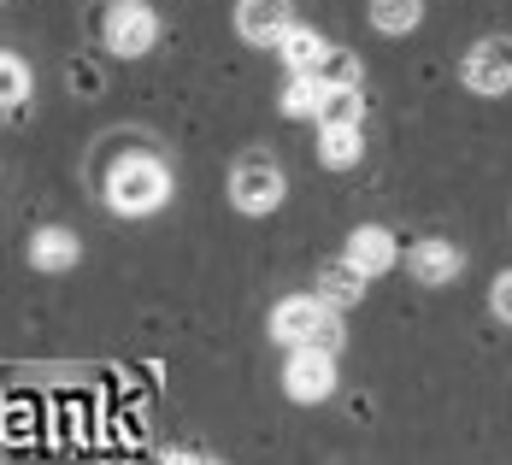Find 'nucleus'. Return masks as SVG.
Returning <instances> with one entry per match:
<instances>
[{"instance_id": "obj_1", "label": "nucleus", "mask_w": 512, "mask_h": 465, "mask_svg": "<svg viewBox=\"0 0 512 465\" xmlns=\"http://www.w3.org/2000/svg\"><path fill=\"white\" fill-rule=\"evenodd\" d=\"M271 336H277L283 348H330V354H342V342H348L342 307H330L318 289L277 301V307H271Z\"/></svg>"}, {"instance_id": "obj_2", "label": "nucleus", "mask_w": 512, "mask_h": 465, "mask_svg": "<svg viewBox=\"0 0 512 465\" xmlns=\"http://www.w3.org/2000/svg\"><path fill=\"white\" fill-rule=\"evenodd\" d=\"M165 195H171V171L148 154L124 159V165L106 177V207L118 212V218H148V212L165 207Z\"/></svg>"}, {"instance_id": "obj_3", "label": "nucleus", "mask_w": 512, "mask_h": 465, "mask_svg": "<svg viewBox=\"0 0 512 465\" xmlns=\"http://www.w3.org/2000/svg\"><path fill=\"white\" fill-rule=\"evenodd\" d=\"M101 30H106V53L112 59H142L159 42V18L148 0H112Z\"/></svg>"}, {"instance_id": "obj_4", "label": "nucleus", "mask_w": 512, "mask_h": 465, "mask_svg": "<svg viewBox=\"0 0 512 465\" xmlns=\"http://www.w3.org/2000/svg\"><path fill=\"white\" fill-rule=\"evenodd\" d=\"M283 171H277V159L265 154H248L236 171H230V201H236V212H248V218H265V212L283 207Z\"/></svg>"}, {"instance_id": "obj_5", "label": "nucleus", "mask_w": 512, "mask_h": 465, "mask_svg": "<svg viewBox=\"0 0 512 465\" xmlns=\"http://www.w3.org/2000/svg\"><path fill=\"white\" fill-rule=\"evenodd\" d=\"M460 83L471 95H483V101L507 95L512 89V36H483V42L460 59Z\"/></svg>"}, {"instance_id": "obj_6", "label": "nucleus", "mask_w": 512, "mask_h": 465, "mask_svg": "<svg viewBox=\"0 0 512 465\" xmlns=\"http://www.w3.org/2000/svg\"><path fill=\"white\" fill-rule=\"evenodd\" d=\"M283 389H289V401H301V407L330 401V395H336V354H330V348H295L289 365H283Z\"/></svg>"}, {"instance_id": "obj_7", "label": "nucleus", "mask_w": 512, "mask_h": 465, "mask_svg": "<svg viewBox=\"0 0 512 465\" xmlns=\"http://www.w3.org/2000/svg\"><path fill=\"white\" fill-rule=\"evenodd\" d=\"M295 30V6L289 0H236V36L248 48H277Z\"/></svg>"}, {"instance_id": "obj_8", "label": "nucleus", "mask_w": 512, "mask_h": 465, "mask_svg": "<svg viewBox=\"0 0 512 465\" xmlns=\"http://www.w3.org/2000/svg\"><path fill=\"white\" fill-rule=\"evenodd\" d=\"M407 271H412V283L442 289V283H454V277L465 271V254L448 242V236H424V242L407 248Z\"/></svg>"}, {"instance_id": "obj_9", "label": "nucleus", "mask_w": 512, "mask_h": 465, "mask_svg": "<svg viewBox=\"0 0 512 465\" xmlns=\"http://www.w3.org/2000/svg\"><path fill=\"white\" fill-rule=\"evenodd\" d=\"M342 254L354 259L365 277H383V271H395V265L407 259V254H401V242H395V230H383V224H359Z\"/></svg>"}, {"instance_id": "obj_10", "label": "nucleus", "mask_w": 512, "mask_h": 465, "mask_svg": "<svg viewBox=\"0 0 512 465\" xmlns=\"http://www.w3.org/2000/svg\"><path fill=\"white\" fill-rule=\"evenodd\" d=\"M77 259H83V236H77V230H65V224H42V230H36V236H30V265H36V271H71V265H77Z\"/></svg>"}, {"instance_id": "obj_11", "label": "nucleus", "mask_w": 512, "mask_h": 465, "mask_svg": "<svg viewBox=\"0 0 512 465\" xmlns=\"http://www.w3.org/2000/svg\"><path fill=\"white\" fill-rule=\"evenodd\" d=\"M365 283H371V277H365V271H359L348 254L330 259V265H318V277H312V289H318L330 307H354L359 295H365Z\"/></svg>"}, {"instance_id": "obj_12", "label": "nucleus", "mask_w": 512, "mask_h": 465, "mask_svg": "<svg viewBox=\"0 0 512 465\" xmlns=\"http://www.w3.org/2000/svg\"><path fill=\"white\" fill-rule=\"evenodd\" d=\"M359 154H365V130H359V124H318V159H324L330 171L359 165Z\"/></svg>"}, {"instance_id": "obj_13", "label": "nucleus", "mask_w": 512, "mask_h": 465, "mask_svg": "<svg viewBox=\"0 0 512 465\" xmlns=\"http://www.w3.org/2000/svg\"><path fill=\"white\" fill-rule=\"evenodd\" d=\"M424 24V0H371V30L377 36H412Z\"/></svg>"}, {"instance_id": "obj_14", "label": "nucleus", "mask_w": 512, "mask_h": 465, "mask_svg": "<svg viewBox=\"0 0 512 465\" xmlns=\"http://www.w3.org/2000/svg\"><path fill=\"white\" fill-rule=\"evenodd\" d=\"M277 106H283L289 118H318V106H324V83H318V71H289V83H283Z\"/></svg>"}, {"instance_id": "obj_15", "label": "nucleus", "mask_w": 512, "mask_h": 465, "mask_svg": "<svg viewBox=\"0 0 512 465\" xmlns=\"http://www.w3.org/2000/svg\"><path fill=\"white\" fill-rule=\"evenodd\" d=\"M324 48H330V42H324L312 24H295V30L277 42V53H283V65H289V71H312V65L324 59Z\"/></svg>"}, {"instance_id": "obj_16", "label": "nucleus", "mask_w": 512, "mask_h": 465, "mask_svg": "<svg viewBox=\"0 0 512 465\" xmlns=\"http://www.w3.org/2000/svg\"><path fill=\"white\" fill-rule=\"evenodd\" d=\"M365 118V95L359 83H342V89H324V106H318V124H359Z\"/></svg>"}, {"instance_id": "obj_17", "label": "nucleus", "mask_w": 512, "mask_h": 465, "mask_svg": "<svg viewBox=\"0 0 512 465\" xmlns=\"http://www.w3.org/2000/svg\"><path fill=\"white\" fill-rule=\"evenodd\" d=\"M24 101H30V65L12 48H0V112L6 106H24Z\"/></svg>"}, {"instance_id": "obj_18", "label": "nucleus", "mask_w": 512, "mask_h": 465, "mask_svg": "<svg viewBox=\"0 0 512 465\" xmlns=\"http://www.w3.org/2000/svg\"><path fill=\"white\" fill-rule=\"evenodd\" d=\"M312 71H318V83H324V89H342V83H359V59H354L348 48H324V59H318Z\"/></svg>"}, {"instance_id": "obj_19", "label": "nucleus", "mask_w": 512, "mask_h": 465, "mask_svg": "<svg viewBox=\"0 0 512 465\" xmlns=\"http://www.w3.org/2000/svg\"><path fill=\"white\" fill-rule=\"evenodd\" d=\"M489 312H495L501 324H512V271H501V277L489 283Z\"/></svg>"}]
</instances>
